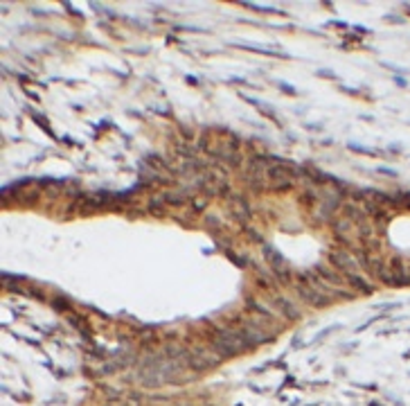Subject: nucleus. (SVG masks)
Returning a JSON list of instances; mask_svg holds the SVG:
<instances>
[{
  "mask_svg": "<svg viewBox=\"0 0 410 406\" xmlns=\"http://www.w3.org/2000/svg\"><path fill=\"white\" fill-rule=\"evenodd\" d=\"M219 356L214 352H207L203 348H194V350L187 352V363L189 368H194V370H210V368L219 366Z\"/></svg>",
  "mask_w": 410,
  "mask_h": 406,
  "instance_id": "f257e3e1",
  "label": "nucleus"
},
{
  "mask_svg": "<svg viewBox=\"0 0 410 406\" xmlns=\"http://www.w3.org/2000/svg\"><path fill=\"white\" fill-rule=\"evenodd\" d=\"M300 296L305 298L309 305H313V307H320V305H327V300H322V296L318 294V291H313V289H309V287H300Z\"/></svg>",
  "mask_w": 410,
  "mask_h": 406,
  "instance_id": "f03ea898",
  "label": "nucleus"
},
{
  "mask_svg": "<svg viewBox=\"0 0 410 406\" xmlns=\"http://www.w3.org/2000/svg\"><path fill=\"white\" fill-rule=\"evenodd\" d=\"M275 305L280 307L284 312V316H288V318H300V312H298V307L293 305V302H288L286 298H275Z\"/></svg>",
  "mask_w": 410,
  "mask_h": 406,
  "instance_id": "7ed1b4c3",
  "label": "nucleus"
},
{
  "mask_svg": "<svg viewBox=\"0 0 410 406\" xmlns=\"http://www.w3.org/2000/svg\"><path fill=\"white\" fill-rule=\"evenodd\" d=\"M345 275H347V278H349V282L354 284L356 289H360V291H363V294H370V291H372V289H370V284H367V282H363V278H359V275H356L354 271H352V273H345Z\"/></svg>",
  "mask_w": 410,
  "mask_h": 406,
  "instance_id": "20e7f679",
  "label": "nucleus"
}]
</instances>
